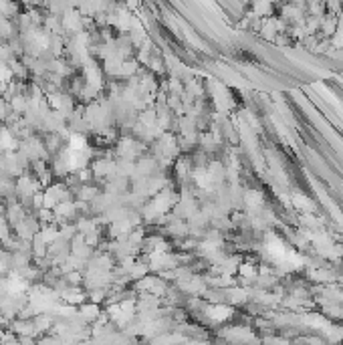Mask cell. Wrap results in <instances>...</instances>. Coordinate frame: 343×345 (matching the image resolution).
Returning a JSON list of instances; mask_svg holds the SVG:
<instances>
[{
  "label": "cell",
  "mask_w": 343,
  "mask_h": 345,
  "mask_svg": "<svg viewBox=\"0 0 343 345\" xmlns=\"http://www.w3.org/2000/svg\"><path fill=\"white\" fill-rule=\"evenodd\" d=\"M97 313H99L97 305H85V307L81 309V315H83L85 319H95V317H97Z\"/></svg>",
  "instance_id": "cell-1"
}]
</instances>
